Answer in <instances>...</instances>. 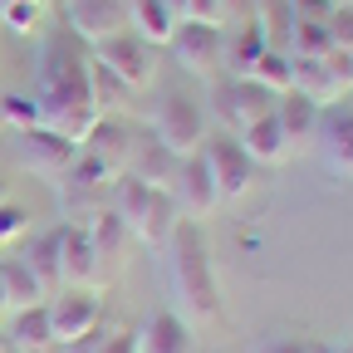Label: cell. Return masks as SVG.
<instances>
[{
    "mask_svg": "<svg viewBox=\"0 0 353 353\" xmlns=\"http://www.w3.org/2000/svg\"><path fill=\"white\" fill-rule=\"evenodd\" d=\"M39 118L44 128H54L59 138L83 143L88 128L99 123L94 94H88V54L79 44H69L64 34L44 44V59H39Z\"/></svg>",
    "mask_w": 353,
    "mask_h": 353,
    "instance_id": "obj_1",
    "label": "cell"
},
{
    "mask_svg": "<svg viewBox=\"0 0 353 353\" xmlns=\"http://www.w3.org/2000/svg\"><path fill=\"white\" fill-rule=\"evenodd\" d=\"M167 275H172V290L182 299V319L192 329H206L221 319V280L211 270V250H206V236L196 221H176V231L167 236Z\"/></svg>",
    "mask_w": 353,
    "mask_h": 353,
    "instance_id": "obj_2",
    "label": "cell"
},
{
    "mask_svg": "<svg viewBox=\"0 0 353 353\" xmlns=\"http://www.w3.org/2000/svg\"><path fill=\"white\" fill-rule=\"evenodd\" d=\"M113 196H108V211L128 226V236L132 241H143V245H167V236L176 231V201L167 196V192H157V187H148V182H138V176H113V187H108Z\"/></svg>",
    "mask_w": 353,
    "mask_h": 353,
    "instance_id": "obj_3",
    "label": "cell"
},
{
    "mask_svg": "<svg viewBox=\"0 0 353 353\" xmlns=\"http://www.w3.org/2000/svg\"><path fill=\"white\" fill-rule=\"evenodd\" d=\"M290 88L304 94L309 103H319V108H339L353 94V50L329 44V50L309 54V59H294V83Z\"/></svg>",
    "mask_w": 353,
    "mask_h": 353,
    "instance_id": "obj_4",
    "label": "cell"
},
{
    "mask_svg": "<svg viewBox=\"0 0 353 353\" xmlns=\"http://www.w3.org/2000/svg\"><path fill=\"white\" fill-rule=\"evenodd\" d=\"M152 138L172 152V157H196L211 138V128H206V108L187 94H162V103L152 108Z\"/></svg>",
    "mask_w": 353,
    "mask_h": 353,
    "instance_id": "obj_5",
    "label": "cell"
},
{
    "mask_svg": "<svg viewBox=\"0 0 353 353\" xmlns=\"http://www.w3.org/2000/svg\"><path fill=\"white\" fill-rule=\"evenodd\" d=\"M44 314H50V334H54V348H74L79 339H88L99 324H103V299L99 290H79V285H64L59 294L44 299Z\"/></svg>",
    "mask_w": 353,
    "mask_h": 353,
    "instance_id": "obj_6",
    "label": "cell"
},
{
    "mask_svg": "<svg viewBox=\"0 0 353 353\" xmlns=\"http://www.w3.org/2000/svg\"><path fill=\"white\" fill-rule=\"evenodd\" d=\"M167 50H172V59L182 64L187 74L216 79L221 69H226V30H221V25H206V20H182V25L172 30Z\"/></svg>",
    "mask_w": 353,
    "mask_h": 353,
    "instance_id": "obj_7",
    "label": "cell"
},
{
    "mask_svg": "<svg viewBox=\"0 0 353 353\" xmlns=\"http://www.w3.org/2000/svg\"><path fill=\"white\" fill-rule=\"evenodd\" d=\"M88 59H99L108 74H118L132 94H138V88H148L152 79H157V50L148 39H138L132 30H123V34H108V39H99L94 44V54Z\"/></svg>",
    "mask_w": 353,
    "mask_h": 353,
    "instance_id": "obj_8",
    "label": "cell"
},
{
    "mask_svg": "<svg viewBox=\"0 0 353 353\" xmlns=\"http://www.w3.org/2000/svg\"><path fill=\"white\" fill-rule=\"evenodd\" d=\"M201 162H206V172H211V182H216L221 201H241V196L255 187V172H260V167L245 157V148H241V138H236V132L206 138Z\"/></svg>",
    "mask_w": 353,
    "mask_h": 353,
    "instance_id": "obj_9",
    "label": "cell"
},
{
    "mask_svg": "<svg viewBox=\"0 0 353 353\" xmlns=\"http://www.w3.org/2000/svg\"><path fill=\"white\" fill-rule=\"evenodd\" d=\"M167 196L176 201V216H182V221H196V226L221 206V192H216V182H211L201 152H196V157H182V167H176Z\"/></svg>",
    "mask_w": 353,
    "mask_h": 353,
    "instance_id": "obj_10",
    "label": "cell"
},
{
    "mask_svg": "<svg viewBox=\"0 0 353 353\" xmlns=\"http://www.w3.org/2000/svg\"><path fill=\"white\" fill-rule=\"evenodd\" d=\"M275 99H280V94L260 88L255 79H226V83L216 88V113H221V123H226L231 132H241V128H250L255 118H270V113H275Z\"/></svg>",
    "mask_w": 353,
    "mask_h": 353,
    "instance_id": "obj_11",
    "label": "cell"
},
{
    "mask_svg": "<svg viewBox=\"0 0 353 353\" xmlns=\"http://www.w3.org/2000/svg\"><path fill=\"white\" fill-rule=\"evenodd\" d=\"M128 10H132V0H64L69 34L88 39V44H99L108 34H123L128 30Z\"/></svg>",
    "mask_w": 353,
    "mask_h": 353,
    "instance_id": "obj_12",
    "label": "cell"
},
{
    "mask_svg": "<svg viewBox=\"0 0 353 353\" xmlns=\"http://www.w3.org/2000/svg\"><path fill=\"white\" fill-rule=\"evenodd\" d=\"M103 270V260L88 241V226L83 221H64L59 226V285H79V290H94Z\"/></svg>",
    "mask_w": 353,
    "mask_h": 353,
    "instance_id": "obj_13",
    "label": "cell"
},
{
    "mask_svg": "<svg viewBox=\"0 0 353 353\" xmlns=\"http://www.w3.org/2000/svg\"><path fill=\"white\" fill-rule=\"evenodd\" d=\"M128 152H132V132L123 128V118H99L94 128H88V138L79 143V157H88L108 176H123Z\"/></svg>",
    "mask_w": 353,
    "mask_h": 353,
    "instance_id": "obj_14",
    "label": "cell"
},
{
    "mask_svg": "<svg viewBox=\"0 0 353 353\" xmlns=\"http://www.w3.org/2000/svg\"><path fill=\"white\" fill-rule=\"evenodd\" d=\"M132 353H196V334L182 314L157 309L143 329H132Z\"/></svg>",
    "mask_w": 353,
    "mask_h": 353,
    "instance_id": "obj_15",
    "label": "cell"
},
{
    "mask_svg": "<svg viewBox=\"0 0 353 353\" xmlns=\"http://www.w3.org/2000/svg\"><path fill=\"white\" fill-rule=\"evenodd\" d=\"M275 123H280V132H285V143H290V152L299 148H314V138H319V123H324V108L319 103H309L304 94H280L275 99Z\"/></svg>",
    "mask_w": 353,
    "mask_h": 353,
    "instance_id": "obj_16",
    "label": "cell"
},
{
    "mask_svg": "<svg viewBox=\"0 0 353 353\" xmlns=\"http://www.w3.org/2000/svg\"><path fill=\"white\" fill-rule=\"evenodd\" d=\"M79 157V143L59 138L54 128H30L20 132V162L30 172H69V162Z\"/></svg>",
    "mask_w": 353,
    "mask_h": 353,
    "instance_id": "obj_17",
    "label": "cell"
},
{
    "mask_svg": "<svg viewBox=\"0 0 353 353\" xmlns=\"http://www.w3.org/2000/svg\"><path fill=\"white\" fill-rule=\"evenodd\" d=\"M314 148L324 152V162L339 172V176H353V108H324V123H319V138Z\"/></svg>",
    "mask_w": 353,
    "mask_h": 353,
    "instance_id": "obj_18",
    "label": "cell"
},
{
    "mask_svg": "<svg viewBox=\"0 0 353 353\" xmlns=\"http://www.w3.org/2000/svg\"><path fill=\"white\" fill-rule=\"evenodd\" d=\"M176 167H182V157H172L152 132L148 138H132V152H128V176H138V182H148V187H157V192H167L172 187V176H176Z\"/></svg>",
    "mask_w": 353,
    "mask_h": 353,
    "instance_id": "obj_19",
    "label": "cell"
},
{
    "mask_svg": "<svg viewBox=\"0 0 353 353\" xmlns=\"http://www.w3.org/2000/svg\"><path fill=\"white\" fill-rule=\"evenodd\" d=\"M44 299H50V290H44V280L34 275V265L25 255L0 260V309H25V304H44Z\"/></svg>",
    "mask_w": 353,
    "mask_h": 353,
    "instance_id": "obj_20",
    "label": "cell"
},
{
    "mask_svg": "<svg viewBox=\"0 0 353 353\" xmlns=\"http://www.w3.org/2000/svg\"><path fill=\"white\" fill-rule=\"evenodd\" d=\"M6 343H10V348H20V353H54V334H50V314H44V304L10 309Z\"/></svg>",
    "mask_w": 353,
    "mask_h": 353,
    "instance_id": "obj_21",
    "label": "cell"
},
{
    "mask_svg": "<svg viewBox=\"0 0 353 353\" xmlns=\"http://www.w3.org/2000/svg\"><path fill=\"white\" fill-rule=\"evenodd\" d=\"M236 138H241V148H245V157H250L255 167H280V162L290 157V143H285L275 113H270V118H255L250 128L236 132Z\"/></svg>",
    "mask_w": 353,
    "mask_h": 353,
    "instance_id": "obj_22",
    "label": "cell"
},
{
    "mask_svg": "<svg viewBox=\"0 0 353 353\" xmlns=\"http://www.w3.org/2000/svg\"><path fill=\"white\" fill-rule=\"evenodd\" d=\"M176 25L182 20L167 10V0H132V10H128V30L138 39H148L152 50H167V39H172Z\"/></svg>",
    "mask_w": 353,
    "mask_h": 353,
    "instance_id": "obj_23",
    "label": "cell"
},
{
    "mask_svg": "<svg viewBox=\"0 0 353 353\" xmlns=\"http://www.w3.org/2000/svg\"><path fill=\"white\" fill-rule=\"evenodd\" d=\"M88 94H94L99 118H118V113H123V103L132 99V88H128L118 74H108L99 59H88Z\"/></svg>",
    "mask_w": 353,
    "mask_h": 353,
    "instance_id": "obj_24",
    "label": "cell"
},
{
    "mask_svg": "<svg viewBox=\"0 0 353 353\" xmlns=\"http://www.w3.org/2000/svg\"><path fill=\"white\" fill-rule=\"evenodd\" d=\"M250 79H255L260 88H270V94H290V83H294V59H290L285 50H275V44H270V50L255 59Z\"/></svg>",
    "mask_w": 353,
    "mask_h": 353,
    "instance_id": "obj_25",
    "label": "cell"
},
{
    "mask_svg": "<svg viewBox=\"0 0 353 353\" xmlns=\"http://www.w3.org/2000/svg\"><path fill=\"white\" fill-rule=\"evenodd\" d=\"M88 241H94L99 260H103V255H108V260H123V245H128L132 236H128V226H123L113 211H99L94 221H88Z\"/></svg>",
    "mask_w": 353,
    "mask_h": 353,
    "instance_id": "obj_26",
    "label": "cell"
},
{
    "mask_svg": "<svg viewBox=\"0 0 353 353\" xmlns=\"http://www.w3.org/2000/svg\"><path fill=\"white\" fill-rule=\"evenodd\" d=\"M0 128H10V132L44 128V118H39V99H34V94H0Z\"/></svg>",
    "mask_w": 353,
    "mask_h": 353,
    "instance_id": "obj_27",
    "label": "cell"
},
{
    "mask_svg": "<svg viewBox=\"0 0 353 353\" xmlns=\"http://www.w3.org/2000/svg\"><path fill=\"white\" fill-rule=\"evenodd\" d=\"M25 260L34 265V275L44 280V290L59 285V226H54L50 236H39V241H34V250H30Z\"/></svg>",
    "mask_w": 353,
    "mask_h": 353,
    "instance_id": "obj_28",
    "label": "cell"
},
{
    "mask_svg": "<svg viewBox=\"0 0 353 353\" xmlns=\"http://www.w3.org/2000/svg\"><path fill=\"white\" fill-rule=\"evenodd\" d=\"M64 353H132V334H108V329L99 324L88 339H79V343L64 348Z\"/></svg>",
    "mask_w": 353,
    "mask_h": 353,
    "instance_id": "obj_29",
    "label": "cell"
},
{
    "mask_svg": "<svg viewBox=\"0 0 353 353\" xmlns=\"http://www.w3.org/2000/svg\"><path fill=\"white\" fill-rule=\"evenodd\" d=\"M0 20H6V30H15V34H34L39 30V0H10V6L0 10Z\"/></svg>",
    "mask_w": 353,
    "mask_h": 353,
    "instance_id": "obj_30",
    "label": "cell"
},
{
    "mask_svg": "<svg viewBox=\"0 0 353 353\" xmlns=\"http://www.w3.org/2000/svg\"><path fill=\"white\" fill-rule=\"evenodd\" d=\"M167 10L176 20H206V25H216V0H167Z\"/></svg>",
    "mask_w": 353,
    "mask_h": 353,
    "instance_id": "obj_31",
    "label": "cell"
},
{
    "mask_svg": "<svg viewBox=\"0 0 353 353\" xmlns=\"http://www.w3.org/2000/svg\"><path fill=\"white\" fill-rule=\"evenodd\" d=\"M319 343H309V339H294V334H270V339H260L255 353H314Z\"/></svg>",
    "mask_w": 353,
    "mask_h": 353,
    "instance_id": "obj_32",
    "label": "cell"
},
{
    "mask_svg": "<svg viewBox=\"0 0 353 353\" xmlns=\"http://www.w3.org/2000/svg\"><path fill=\"white\" fill-rule=\"evenodd\" d=\"M20 231H25V211L15 201H6V206H0V245H10Z\"/></svg>",
    "mask_w": 353,
    "mask_h": 353,
    "instance_id": "obj_33",
    "label": "cell"
},
{
    "mask_svg": "<svg viewBox=\"0 0 353 353\" xmlns=\"http://www.w3.org/2000/svg\"><path fill=\"white\" fill-rule=\"evenodd\" d=\"M10 201V182H6V176H0V206H6Z\"/></svg>",
    "mask_w": 353,
    "mask_h": 353,
    "instance_id": "obj_34",
    "label": "cell"
},
{
    "mask_svg": "<svg viewBox=\"0 0 353 353\" xmlns=\"http://www.w3.org/2000/svg\"><path fill=\"white\" fill-rule=\"evenodd\" d=\"M314 353H353V343H348V348H324V343H319Z\"/></svg>",
    "mask_w": 353,
    "mask_h": 353,
    "instance_id": "obj_35",
    "label": "cell"
},
{
    "mask_svg": "<svg viewBox=\"0 0 353 353\" xmlns=\"http://www.w3.org/2000/svg\"><path fill=\"white\" fill-rule=\"evenodd\" d=\"M0 348H10V343H6V324H0Z\"/></svg>",
    "mask_w": 353,
    "mask_h": 353,
    "instance_id": "obj_36",
    "label": "cell"
},
{
    "mask_svg": "<svg viewBox=\"0 0 353 353\" xmlns=\"http://www.w3.org/2000/svg\"><path fill=\"white\" fill-rule=\"evenodd\" d=\"M334 6H348V10H353V0H334Z\"/></svg>",
    "mask_w": 353,
    "mask_h": 353,
    "instance_id": "obj_37",
    "label": "cell"
},
{
    "mask_svg": "<svg viewBox=\"0 0 353 353\" xmlns=\"http://www.w3.org/2000/svg\"><path fill=\"white\" fill-rule=\"evenodd\" d=\"M0 353H20V348H0Z\"/></svg>",
    "mask_w": 353,
    "mask_h": 353,
    "instance_id": "obj_38",
    "label": "cell"
},
{
    "mask_svg": "<svg viewBox=\"0 0 353 353\" xmlns=\"http://www.w3.org/2000/svg\"><path fill=\"white\" fill-rule=\"evenodd\" d=\"M6 6H10V0H0V10H6Z\"/></svg>",
    "mask_w": 353,
    "mask_h": 353,
    "instance_id": "obj_39",
    "label": "cell"
},
{
    "mask_svg": "<svg viewBox=\"0 0 353 353\" xmlns=\"http://www.w3.org/2000/svg\"><path fill=\"white\" fill-rule=\"evenodd\" d=\"M324 6H334V0H324Z\"/></svg>",
    "mask_w": 353,
    "mask_h": 353,
    "instance_id": "obj_40",
    "label": "cell"
}]
</instances>
